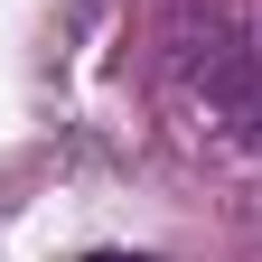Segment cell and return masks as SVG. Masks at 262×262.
Listing matches in <instances>:
<instances>
[{"label":"cell","mask_w":262,"mask_h":262,"mask_svg":"<svg viewBox=\"0 0 262 262\" xmlns=\"http://www.w3.org/2000/svg\"><path fill=\"white\" fill-rule=\"evenodd\" d=\"M94 262H150V253H94Z\"/></svg>","instance_id":"cell-1"}]
</instances>
